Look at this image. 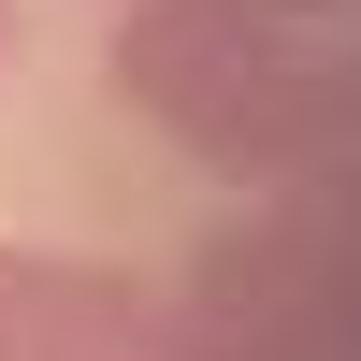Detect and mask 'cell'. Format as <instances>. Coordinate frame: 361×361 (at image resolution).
I'll list each match as a JSON object with an SVG mask.
<instances>
[{
    "instance_id": "cell-1",
    "label": "cell",
    "mask_w": 361,
    "mask_h": 361,
    "mask_svg": "<svg viewBox=\"0 0 361 361\" xmlns=\"http://www.w3.org/2000/svg\"><path fill=\"white\" fill-rule=\"evenodd\" d=\"M318 15L333 0H130L116 15V102L217 173H275L318 130V87H304Z\"/></svg>"
},
{
    "instance_id": "cell-2",
    "label": "cell",
    "mask_w": 361,
    "mask_h": 361,
    "mask_svg": "<svg viewBox=\"0 0 361 361\" xmlns=\"http://www.w3.org/2000/svg\"><path fill=\"white\" fill-rule=\"evenodd\" d=\"M0 361H159V289L116 260L0 246Z\"/></svg>"
},
{
    "instance_id": "cell-3",
    "label": "cell",
    "mask_w": 361,
    "mask_h": 361,
    "mask_svg": "<svg viewBox=\"0 0 361 361\" xmlns=\"http://www.w3.org/2000/svg\"><path fill=\"white\" fill-rule=\"evenodd\" d=\"M159 361H304L275 333H231V318H188V333H159Z\"/></svg>"
},
{
    "instance_id": "cell-4",
    "label": "cell",
    "mask_w": 361,
    "mask_h": 361,
    "mask_svg": "<svg viewBox=\"0 0 361 361\" xmlns=\"http://www.w3.org/2000/svg\"><path fill=\"white\" fill-rule=\"evenodd\" d=\"M0 58H15V0H0Z\"/></svg>"
}]
</instances>
